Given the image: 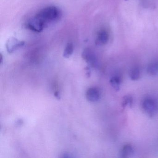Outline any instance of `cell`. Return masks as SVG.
I'll return each mask as SVG.
<instances>
[{"label":"cell","mask_w":158,"mask_h":158,"mask_svg":"<svg viewBox=\"0 0 158 158\" xmlns=\"http://www.w3.org/2000/svg\"><path fill=\"white\" fill-rule=\"evenodd\" d=\"M35 16L46 27L48 24L60 19L61 16V12L55 6H49L41 10Z\"/></svg>","instance_id":"1"},{"label":"cell","mask_w":158,"mask_h":158,"mask_svg":"<svg viewBox=\"0 0 158 158\" xmlns=\"http://www.w3.org/2000/svg\"><path fill=\"white\" fill-rule=\"evenodd\" d=\"M82 57L90 67L93 68L97 67L98 64L97 58L92 51L86 49L82 53Z\"/></svg>","instance_id":"2"},{"label":"cell","mask_w":158,"mask_h":158,"mask_svg":"<svg viewBox=\"0 0 158 158\" xmlns=\"http://www.w3.org/2000/svg\"><path fill=\"white\" fill-rule=\"evenodd\" d=\"M26 26L28 29L38 33L41 32L45 28L44 25L35 16L29 20Z\"/></svg>","instance_id":"3"},{"label":"cell","mask_w":158,"mask_h":158,"mask_svg":"<svg viewBox=\"0 0 158 158\" xmlns=\"http://www.w3.org/2000/svg\"><path fill=\"white\" fill-rule=\"evenodd\" d=\"M24 45L23 41H19L15 38H11L7 41L6 44L7 51L10 53H12L19 48L23 47Z\"/></svg>","instance_id":"4"},{"label":"cell","mask_w":158,"mask_h":158,"mask_svg":"<svg viewBox=\"0 0 158 158\" xmlns=\"http://www.w3.org/2000/svg\"><path fill=\"white\" fill-rule=\"evenodd\" d=\"M85 96L89 102H96L99 99L100 92L96 88H90L87 90Z\"/></svg>","instance_id":"5"},{"label":"cell","mask_w":158,"mask_h":158,"mask_svg":"<svg viewBox=\"0 0 158 158\" xmlns=\"http://www.w3.org/2000/svg\"><path fill=\"white\" fill-rule=\"evenodd\" d=\"M109 39L108 32L104 29L99 31L97 35L96 44L98 45H104L107 44Z\"/></svg>","instance_id":"6"},{"label":"cell","mask_w":158,"mask_h":158,"mask_svg":"<svg viewBox=\"0 0 158 158\" xmlns=\"http://www.w3.org/2000/svg\"><path fill=\"white\" fill-rule=\"evenodd\" d=\"M143 109L149 114H152L156 110V104L153 100L151 99H146L142 103Z\"/></svg>","instance_id":"7"},{"label":"cell","mask_w":158,"mask_h":158,"mask_svg":"<svg viewBox=\"0 0 158 158\" xmlns=\"http://www.w3.org/2000/svg\"><path fill=\"white\" fill-rule=\"evenodd\" d=\"M147 72L150 75H155L158 73V61L153 62L149 64Z\"/></svg>","instance_id":"8"},{"label":"cell","mask_w":158,"mask_h":158,"mask_svg":"<svg viewBox=\"0 0 158 158\" xmlns=\"http://www.w3.org/2000/svg\"><path fill=\"white\" fill-rule=\"evenodd\" d=\"M133 149L130 145H127L124 146L121 151V157L127 158L133 154Z\"/></svg>","instance_id":"9"},{"label":"cell","mask_w":158,"mask_h":158,"mask_svg":"<svg viewBox=\"0 0 158 158\" xmlns=\"http://www.w3.org/2000/svg\"><path fill=\"white\" fill-rule=\"evenodd\" d=\"M74 45L73 43H69L66 45L64 52L63 56L65 58H70V56H72L73 53Z\"/></svg>","instance_id":"10"},{"label":"cell","mask_w":158,"mask_h":158,"mask_svg":"<svg viewBox=\"0 0 158 158\" xmlns=\"http://www.w3.org/2000/svg\"><path fill=\"white\" fill-rule=\"evenodd\" d=\"M110 84L116 91L120 90V81L118 77H112L110 80Z\"/></svg>","instance_id":"11"},{"label":"cell","mask_w":158,"mask_h":158,"mask_svg":"<svg viewBox=\"0 0 158 158\" xmlns=\"http://www.w3.org/2000/svg\"><path fill=\"white\" fill-rule=\"evenodd\" d=\"M133 98L131 96H126L124 97L123 99V103H122V106L123 107H125L126 106H130L132 107L133 104Z\"/></svg>","instance_id":"12"},{"label":"cell","mask_w":158,"mask_h":158,"mask_svg":"<svg viewBox=\"0 0 158 158\" xmlns=\"http://www.w3.org/2000/svg\"><path fill=\"white\" fill-rule=\"evenodd\" d=\"M140 77V71L137 67H135L132 70L130 74L131 79L133 80H136L139 78Z\"/></svg>","instance_id":"13"},{"label":"cell","mask_w":158,"mask_h":158,"mask_svg":"<svg viewBox=\"0 0 158 158\" xmlns=\"http://www.w3.org/2000/svg\"><path fill=\"white\" fill-rule=\"evenodd\" d=\"M62 158H72V157H73V156H71L70 154H69L68 153H64L62 154V156H61Z\"/></svg>","instance_id":"14"},{"label":"cell","mask_w":158,"mask_h":158,"mask_svg":"<svg viewBox=\"0 0 158 158\" xmlns=\"http://www.w3.org/2000/svg\"><path fill=\"white\" fill-rule=\"evenodd\" d=\"M54 96L55 97L57 98V99H60V94H59V92H55V93H54Z\"/></svg>","instance_id":"15"}]
</instances>
